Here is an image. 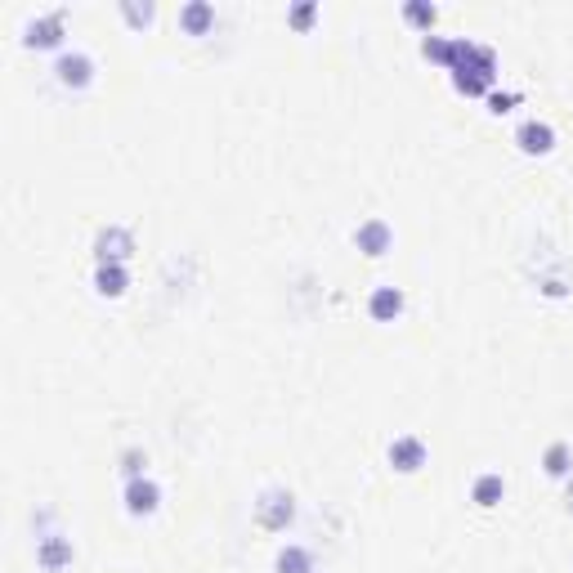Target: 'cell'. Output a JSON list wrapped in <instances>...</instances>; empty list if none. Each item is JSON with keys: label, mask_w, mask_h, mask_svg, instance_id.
I'll return each mask as SVG.
<instances>
[{"label": "cell", "mask_w": 573, "mask_h": 573, "mask_svg": "<svg viewBox=\"0 0 573 573\" xmlns=\"http://www.w3.org/2000/svg\"><path fill=\"white\" fill-rule=\"evenodd\" d=\"M157 507V488L153 484H130V511H153Z\"/></svg>", "instance_id": "3"}, {"label": "cell", "mask_w": 573, "mask_h": 573, "mask_svg": "<svg viewBox=\"0 0 573 573\" xmlns=\"http://www.w3.org/2000/svg\"><path fill=\"white\" fill-rule=\"evenodd\" d=\"M519 144H524L529 153H547V148H551V130L537 126V121H529L524 130H519Z\"/></svg>", "instance_id": "1"}, {"label": "cell", "mask_w": 573, "mask_h": 573, "mask_svg": "<svg viewBox=\"0 0 573 573\" xmlns=\"http://www.w3.org/2000/svg\"><path fill=\"white\" fill-rule=\"evenodd\" d=\"M390 457H394V462H403L399 470H417V462H421V444H417V439H403V444H394V448H390Z\"/></svg>", "instance_id": "2"}, {"label": "cell", "mask_w": 573, "mask_h": 573, "mask_svg": "<svg viewBox=\"0 0 573 573\" xmlns=\"http://www.w3.org/2000/svg\"><path fill=\"white\" fill-rule=\"evenodd\" d=\"M363 242L372 246V251H367V256H381V242H385V229H381V224H372V229L363 233Z\"/></svg>", "instance_id": "4"}, {"label": "cell", "mask_w": 573, "mask_h": 573, "mask_svg": "<svg viewBox=\"0 0 573 573\" xmlns=\"http://www.w3.org/2000/svg\"><path fill=\"white\" fill-rule=\"evenodd\" d=\"M390 309H399V292H394V296L381 292V296H377V314H390Z\"/></svg>", "instance_id": "6"}, {"label": "cell", "mask_w": 573, "mask_h": 573, "mask_svg": "<svg viewBox=\"0 0 573 573\" xmlns=\"http://www.w3.org/2000/svg\"><path fill=\"white\" fill-rule=\"evenodd\" d=\"M497 488H502V479H493V475H488V479H479V502H484V507H493L488 497H493Z\"/></svg>", "instance_id": "5"}]
</instances>
